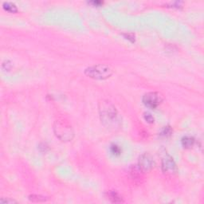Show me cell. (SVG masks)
<instances>
[{
	"label": "cell",
	"instance_id": "1",
	"mask_svg": "<svg viewBox=\"0 0 204 204\" xmlns=\"http://www.w3.org/2000/svg\"><path fill=\"white\" fill-rule=\"evenodd\" d=\"M99 112L102 123L107 127H114L117 124V110L110 101L102 100L99 102Z\"/></svg>",
	"mask_w": 204,
	"mask_h": 204
},
{
	"label": "cell",
	"instance_id": "2",
	"mask_svg": "<svg viewBox=\"0 0 204 204\" xmlns=\"http://www.w3.org/2000/svg\"><path fill=\"white\" fill-rule=\"evenodd\" d=\"M85 73L92 79L105 80L112 76V69L107 65L98 64L87 68Z\"/></svg>",
	"mask_w": 204,
	"mask_h": 204
},
{
	"label": "cell",
	"instance_id": "3",
	"mask_svg": "<svg viewBox=\"0 0 204 204\" xmlns=\"http://www.w3.org/2000/svg\"><path fill=\"white\" fill-rule=\"evenodd\" d=\"M54 133L58 139L62 141H69L73 139L74 133L72 129L71 125L67 121L57 120L54 126Z\"/></svg>",
	"mask_w": 204,
	"mask_h": 204
},
{
	"label": "cell",
	"instance_id": "4",
	"mask_svg": "<svg viewBox=\"0 0 204 204\" xmlns=\"http://www.w3.org/2000/svg\"><path fill=\"white\" fill-rule=\"evenodd\" d=\"M142 100L145 105L148 108H156L161 103L162 97L158 92H150L144 95Z\"/></svg>",
	"mask_w": 204,
	"mask_h": 204
},
{
	"label": "cell",
	"instance_id": "5",
	"mask_svg": "<svg viewBox=\"0 0 204 204\" xmlns=\"http://www.w3.org/2000/svg\"><path fill=\"white\" fill-rule=\"evenodd\" d=\"M155 162L153 158L148 153H144L139 158L138 166L140 169L144 171H148L154 168Z\"/></svg>",
	"mask_w": 204,
	"mask_h": 204
},
{
	"label": "cell",
	"instance_id": "6",
	"mask_svg": "<svg viewBox=\"0 0 204 204\" xmlns=\"http://www.w3.org/2000/svg\"><path fill=\"white\" fill-rule=\"evenodd\" d=\"M162 170L164 173L169 175H173L177 172L176 164L170 156H165L162 160Z\"/></svg>",
	"mask_w": 204,
	"mask_h": 204
},
{
	"label": "cell",
	"instance_id": "7",
	"mask_svg": "<svg viewBox=\"0 0 204 204\" xmlns=\"http://www.w3.org/2000/svg\"><path fill=\"white\" fill-rule=\"evenodd\" d=\"M107 197L111 202H115V203H120V202H124L122 197L115 191H108L107 192Z\"/></svg>",
	"mask_w": 204,
	"mask_h": 204
},
{
	"label": "cell",
	"instance_id": "8",
	"mask_svg": "<svg viewBox=\"0 0 204 204\" xmlns=\"http://www.w3.org/2000/svg\"><path fill=\"white\" fill-rule=\"evenodd\" d=\"M181 142L183 148H190L194 145V139L192 137H190V136H186V137H183Z\"/></svg>",
	"mask_w": 204,
	"mask_h": 204
},
{
	"label": "cell",
	"instance_id": "9",
	"mask_svg": "<svg viewBox=\"0 0 204 204\" xmlns=\"http://www.w3.org/2000/svg\"><path fill=\"white\" fill-rule=\"evenodd\" d=\"M2 6H3V8L5 10L9 12H11V13H14V12L18 11L17 6H16L15 4L13 3V2H5Z\"/></svg>",
	"mask_w": 204,
	"mask_h": 204
},
{
	"label": "cell",
	"instance_id": "10",
	"mask_svg": "<svg viewBox=\"0 0 204 204\" xmlns=\"http://www.w3.org/2000/svg\"><path fill=\"white\" fill-rule=\"evenodd\" d=\"M46 197L44 196H41V195H36V194H32L31 196H29L30 200L32 201V202H46L47 200V198H46Z\"/></svg>",
	"mask_w": 204,
	"mask_h": 204
},
{
	"label": "cell",
	"instance_id": "11",
	"mask_svg": "<svg viewBox=\"0 0 204 204\" xmlns=\"http://www.w3.org/2000/svg\"><path fill=\"white\" fill-rule=\"evenodd\" d=\"M110 152H112L114 156H120V153H121V149H120V148L118 145L113 144L110 147Z\"/></svg>",
	"mask_w": 204,
	"mask_h": 204
},
{
	"label": "cell",
	"instance_id": "12",
	"mask_svg": "<svg viewBox=\"0 0 204 204\" xmlns=\"http://www.w3.org/2000/svg\"><path fill=\"white\" fill-rule=\"evenodd\" d=\"M172 133V130H171V127L170 126H166L164 127V129L161 130V133H160V135L163 136V137H169L170 135Z\"/></svg>",
	"mask_w": 204,
	"mask_h": 204
},
{
	"label": "cell",
	"instance_id": "13",
	"mask_svg": "<svg viewBox=\"0 0 204 204\" xmlns=\"http://www.w3.org/2000/svg\"><path fill=\"white\" fill-rule=\"evenodd\" d=\"M144 116H145V120H146L147 122H148V123L152 124L154 122V117H153L152 114L149 113V112H145Z\"/></svg>",
	"mask_w": 204,
	"mask_h": 204
},
{
	"label": "cell",
	"instance_id": "14",
	"mask_svg": "<svg viewBox=\"0 0 204 204\" xmlns=\"http://www.w3.org/2000/svg\"><path fill=\"white\" fill-rule=\"evenodd\" d=\"M124 35L126 39L131 41L132 43H134V42H135V35H133V34H125V35Z\"/></svg>",
	"mask_w": 204,
	"mask_h": 204
},
{
	"label": "cell",
	"instance_id": "15",
	"mask_svg": "<svg viewBox=\"0 0 204 204\" xmlns=\"http://www.w3.org/2000/svg\"><path fill=\"white\" fill-rule=\"evenodd\" d=\"M5 66H6V68H5V69H6V70H9V69H10V67H11V64H10V62H8V61H5V62H4L3 63H2V67L4 68V67H5Z\"/></svg>",
	"mask_w": 204,
	"mask_h": 204
},
{
	"label": "cell",
	"instance_id": "16",
	"mask_svg": "<svg viewBox=\"0 0 204 204\" xmlns=\"http://www.w3.org/2000/svg\"><path fill=\"white\" fill-rule=\"evenodd\" d=\"M0 202L1 203H14V202H17L16 201L14 200H12V199H3V198H2L1 200H0Z\"/></svg>",
	"mask_w": 204,
	"mask_h": 204
},
{
	"label": "cell",
	"instance_id": "17",
	"mask_svg": "<svg viewBox=\"0 0 204 204\" xmlns=\"http://www.w3.org/2000/svg\"><path fill=\"white\" fill-rule=\"evenodd\" d=\"M91 3L94 4V5H96V6H99V5L102 4L103 2H102L101 1H92V2H91Z\"/></svg>",
	"mask_w": 204,
	"mask_h": 204
}]
</instances>
